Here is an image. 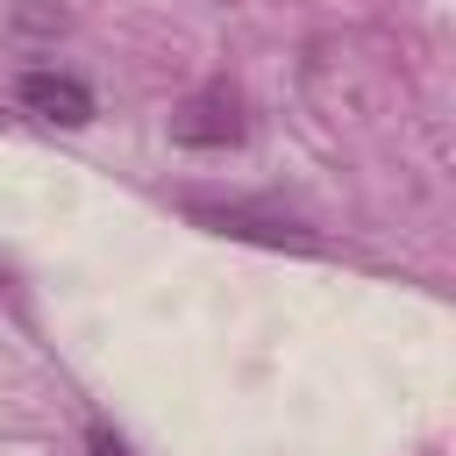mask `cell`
Returning <instances> with one entry per match:
<instances>
[{
    "label": "cell",
    "mask_w": 456,
    "mask_h": 456,
    "mask_svg": "<svg viewBox=\"0 0 456 456\" xmlns=\"http://www.w3.org/2000/svg\"><path fill=\"white\" fill-rule=\"evenodd\" d=\"M242 128H249V121H242V93L221 86V78L171 107V135H178L185 150H228V142H242Z\"/></svg>",
    "instance_id": "cell-1"
},
{
    "label": "cell",
    "mask_w": 456,
    "mask_h": 456,
    "mask_svg": "<svg viewBox=\"0 0 456 456\" xmlns=\"http://www.w3.org/2000/svg\"><path fill=\"white\" fill-rule=\"evenodd\" d=\"M14 100H21L36 121H57V128H86V121H93V93H86L71 71H21Z\"/></svg>",
    "instance_id": "cell-2"
},
{
    "label": "cell",
    "mask_w": 456,
    "mask_h": 456,
    "mask_svg": "<svg viewBox=\"0 0 456 456\" xmlns=\"http://www.w3.org/2000/svg\"><path fill=\"white\" fill-rule=\"evenodd\" d=\"M200 228H221V235H256V242H314L299 221H278V214H249V207H185Z\"/></svg>",
    "instance_id": "cell-3"
},
{
    "label": "cell",
    "mask_w": 456,
    "mask_h": 456,
    "mask_svg": "<svg viewBox=\"0 0 456 456\" xmlns=\"http://www.w3.org/2000/svg\"><path fill=\"white\" fill-rule=\"evenodd\" d=\"M86 456H128V449H121V435H107V428H93V435H86Z\"/></svg>",
    "instance_id": "cell-4"
}]
</instances>
